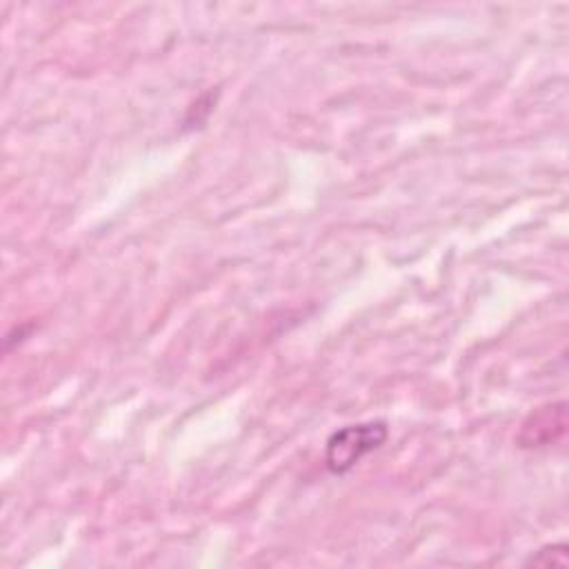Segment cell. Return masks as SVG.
Instances as JSON below:
<instances>
[{"mask_svg": "<svg viewBox=\"0 0 569 569\" xmlns=\"http://www.w3.org/2000/svg\"><path fill=\"white\" fill-rule=\"evenodd\" d=\"M387 425L382 420L347 425L333 431L325 447V465L331 473L342 476L351 471L367 453L382 447L387 440Z\"/></svg>", "mask_w": 569, "mask_h": 569, "instance_id": "cell-1", "label": "cell"}, {"mask_svg": "<svg viewBox=\"0 0 569 569\" xmlns=\"http://www.w3.org/2000/svg\"><path fill=\"white\" fill-rule=\"evenodd\" d=\"M567 431V402H549L527 416L518 433V442L525 449H540L558 442Z\"/></svg>", "mask_w": 569, "mask_h": 569, "instance_id": "cell-2", "label": "cell"}, {"mask_svg": "<svg viewBox=\"0 0 569 569\" xmlns=\"http://www.w3.org/2000/svg\"><path fill=\"white\" fill-rule=\"evenodd\" d=\"M527 565H533V567H567V545L565 542H551V545H545L540 547L538 551H533L529 558H527Z\"/></svg>", "mask_w": 569, "mask_h": 569, "instance_id": "cell-3", "label": "cell"}]
</instances>
